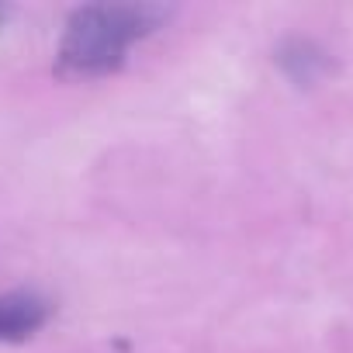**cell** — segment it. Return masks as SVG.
<instances>
[{
    "instance_id": "1",
    "label": "cell",
    "mask_w": 353,
    "mask_h": 353,
    "mask_svg": "<svg viewBox=\"0 0 353 353\" xmlns=\"http://www.w3.org/2000/svg\"><path fill=\"white\" fill-rule=\"evenodd\" d=\"M163 18L166 11L156 4H87L73 11L59 42L63 73L94 77L121 66L125 52L156 32Z\"/></svg>"
},
{
    "instance_id": "2",
    "label": "cell",
    "mask_w": 353,
    "mask_h": 353,
    "mask_svg": "<svg viewBox=\"0 0 353 353\" xmlns=\"http://www.w3.org/2000/svg\"><path fill=\"white\" fill-rule=\"evenodd\" d=\"M49 319V301L35 291H11L0 298V339L21 343L35 329H42Z\"/></svg>"
},
{
    "instance_id": "3",
    "label": "cell",
    "mask_w": 353,
    "mask_h": 353,
    "mask_svg": "<svg viewBox=\"0 0 353 353\" xmlns=\"http://www.w3.org/2000/svg\"><path fill=\"white\" fill-rule=\"evenodd\" d=\"M277 66H281L294 83L308 87V83H319V80L329 77L332 59H329V52H325L322 46H315V42H308V39H288V42L277 49Z\"/></svg>"
},
{
    "instance_id": "4",
    "label": "cell",
    "mask_w": 353,
    "mask_h": 353,
    "mask_svg": "<svg viewBox=\"0 0 353 353\" xmlns=\"http://www.w3.org/2000/svg\"><path fill=\"white\" fill-rule=\"evenodd\" d=\"M4 14H8V11H4V8H0V25H4Z\"/></svg>"
}]
</instances>
